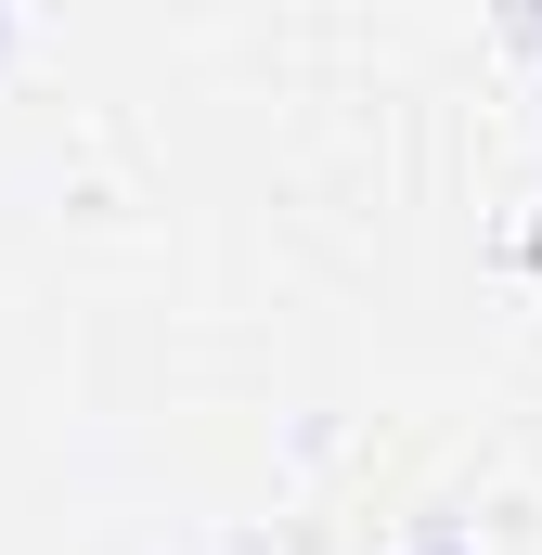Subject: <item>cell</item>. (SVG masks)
Listing matches in <instances>:
<instances>
[{
    "instance_id": "6da1fadb",
    "label": "cell",
    "mask_w": 542,
    "mask_h": 555,
    "mask_svg": "<svg viewBox=\"0 0 542 555\" xmlns=\"http://www.w3.org/2000/svg\"><path fill=\"white\" fill-rule=\"evenodd\" d=\"M517 39H530V65H542V0H517Z\"/></svg>"
}]
</instances>
